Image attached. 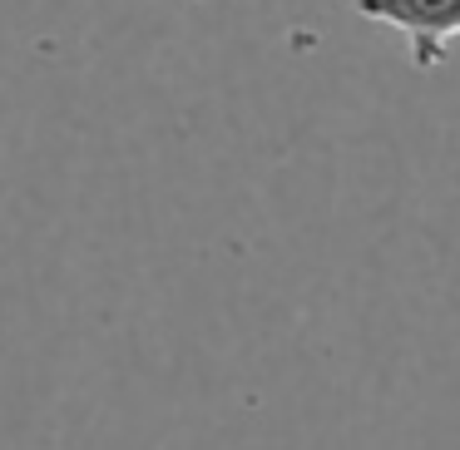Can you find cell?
I'll return each instance as SVG.
<instances>
[{"instance_id": "6da1fadb", "label": "cell", "mask_w": 460, "mask_h": 450, "mask_svg": "<svg viewBox=\"0 0 460 450\" xmlns=\"http://www.w3.org/2000/svg\"><path fill=\"white\" fill-rule=\"evenodd\" d=\"M361 21L401 35L416 70H436L460 40V0H351Z\"/></svg>"}]
</instances>
